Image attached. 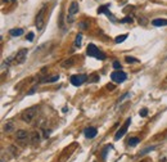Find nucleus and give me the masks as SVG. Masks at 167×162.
Here are the masks:
<instances>
[{"label": "nucleus", "instance_id": "obj_5", "mask_svg": "<svg viewBox=\"0 0 167 162\" xmlns=\"http://www.w3.org/2000/svg\"><path fill=\"white\" fill-rule=\"evenodd\" d=\"M88 79L89 77L85 74H80V75H72L70 77V81L73 86H81L84 82H86Z\"/></svg>", "mask_w": 167, "mask_h": 162}, {"label": "nucleus", "instance_id": "obj_24", "mask_svg": "<svg viewBox=\"0 0 167 162\" xmlns=\"http://www.w3.org/2000/svg\"><path fill=\"white\" fill-rule=\"evenodd\" d=\"M139 114H140V117H147L148 116V109L147 108H143L139 112Z\"/></svg>", "mask_w": 167, "mask_h": 162}, {"label": "nucleus", "instance_id": "obj_26", "mask_svg": "<svg viewBox=\"0 0 167 162\" xmlns=\"http://www.w3.org/2000/svg\"><path fill=\"white\" fill-rule=\"evenodd\" d=\"M33 37H35V33H33V32H28V35H27V37H26V39H27L28 41H32Z\"/></svg>", "mask_w": 167, "mask_h": 162}, {"label": "nucleus", "instance_id": "obj_12", "mask_svg": "<svg viewBox=\"0 0 167 162\" xmlns=\"http://www.w3.org/2000/svg\"><path fill=\"white\" fill-rule=\"evenodd\" d=\"M73 63H75V59L73 58H68V59H64V61L61 63V66L63 68H70L73 66Z\"/></svg>", "mask_w": 167, "mask_h": 162}, {"label": "nucleus", "instance_id": "obj_19", "mask_svg": "<svg viewBox=\"0 0 167 162\" xmlns=\"http://www.w3.org/2000/svg\"><path fill=\"white\" fill-rule=\"evenodd\" d=\"M57 80H59V76L58 75H54V76H51V77H49V79L41 80L40 82H54V81H57Z\"/></svg>", "mask_w": 167, "mask_h": 162}, {"label": "nucleus", "instance_id": "obj_15", "mask_svg": "<svg viewBox=\"0 0 167 162\" xmlns=\"http://www.w3.org/2000/svg\"><path fill=\"white\" fill-rule=\"evenodd\" d=\"M139 143H140V139L138 138V136H132V138H130L127 140V144L130 147H135V146H138Z\"/></svg>", "mask_w": 167, "mask_h": 162}, {"label": "nucleus", "instance_id": "obj_27", "mask_svg": "<svg viewBox=\"0 0 167 162\" xmlns=\"http://www.w3.org/2000/svg\"><path fill=\"white\" fill-rule=\"evenodd\" d=\"M113 67L116 68V70H121V63L117 62V61H114L113 62Z\"/></svg>", "mask_w": 167, "mask_h": 162}, {"label": "nucleus", "instance_id": "obj_14", "mask_svg": "<svg viewBox=\"0 0 167 162\" xmlns=\"http://www.w3.org/2000/svg\"><path fill=\"white\" fill-rule=\"evenodd\" d=\"M98 13H105V14L108 16V17H111V19H112V21H114V17H113V14L111 13V12H109L108 9H107V7H105V5L100 7L99 9H98Z\"/></svg>", "mask_w": 167, "mask_h": 162}, {"label": "nucleus", "instance_id": "obj_25", "mask_svg": "<svg viewBox=\"0 0 167 162\" xmlns=\"http://www.w3.org/2000/svg\"><path fill=\"white\" fill-rule=\"evenodd\" d=\"M4 130H5L7 133H9V131H12V130H13V123H12V122H9L8 125H5V127H4Z\"/></svg>", "mask_w": 167, "mask_h": 162}, {"label": "nucleus", "instance_id": "obj_6", "mask_svg": "<svg viewBox=\"0 0 167 162\" xmlns=\"http://www.w3.org/2000/svg\"><path fill=\"white\" fill-rule=\"evenodd\" d=\"M126 79H127V75L121 70H116L114 72L111 74V80H112L113 82H116V84H121Z\"/></svg>", "mask_w": 167, "mask_h": 162}, {"label": "nucleus", "instance_id": "obj_1", "mask_svg": "<svg viewBox=\"0 0 167 162\" xmlns=\"http://www.w3.org/2000/svg\"><path fill=\"white\" fill-rule=\"evenodd\" d=\"M46 12H48V5L44 4V5L41 7V9L37 12L36 14V18H35V26L39 31H41L42 28L45 26V17H46Z\"/></svg>", "mask_w": 167, "mask_h": 162}, {"label": "nucleus", "instance_id": "obj_13", "mask_svg": "<svg viewBox=\"0 0 167 162\" xmlns=\"http://www.w3.org/2000/svg\"><path fill=\"white\" fill-rule=\"evenodd\" d=\"M152 25L156 27H161V26H167V19H153Z\"/></svg>", "mask_w": 167, "mask_h": 162}, {"label": "nucleus", "instance_id": "obj_22", "mask_svg": "<svg viewBox=\"0 0 167 162\" xmlns=\"http://www.w3.org/2000/svg\"><path fill=\"white\" fill-rule=\"evenodd\" d=\"M157 147L156 146H152V147H148V148H145V149H143V151L140 152V156H143V155H145V153H148V152H152V151H154Z\"/></svg>", "mask_w": 167, "mask_h": 162}, {"label": "nucleus", "instance_id": "obj_31", "mask_svg": "<svg viewBox=\"0 0 167 162\" xmlns=\"http://www.w3.org/2000/svg\"><path fill=\"white\" fill-rule=\"evenodd\" d=\"M80 27H81V28H82V30H85V28H86V27H88V25H86V23H85V22H81V23H80Z\"/></svg>", "mask_w": 167, "mask_h": 162}, {"label": "nucleus", "instance_id": "obj_3", "mask_svg": "<svg viewBox=\"0 0 167 162\" xmlns=\"http://www.w3.org/2000/svg\"><path fill=\"white\" fill-rule=\"evenodd\" d=\"M86 54L89 55V57H93V58H96L99 59V61H104L105 59V54L102 52V50H99L96 48L94 44H89L88 45V49H86Z\"/></svg>", "mask_w": 167, "mask_h": 162}, {"label": "nucleus", "instance_id": "obj_32", "mask_svg": "<svg viewBox=\"0 0 167 162\" xmlns=\"http://www.w3.org/2000/svg\"><path fill=\"white\" fill-rule=\"evenodd\" d=\"M12 1H14V0H12Z\"/></svg>", "mask_w": 167, "mask_h": 162}, {"label": "nucleus", "instance_id": "obj_23", "mask_svg": "<svg viewBox=\"0 0 167 162\" xmlns=\"http://www.w3.org/2000/svg\"><path fill=\"white\" fill-rule=\"evenodd\" d=\"M111 149V146H105L104 149H103V153H102V157L103 158H105V156H107V153H108V151Z\"/></svg>", "mask_w": 167, "mask_h": 162}, {"label": "nucleus", "instance_id": "obj_28", "mask_svg": "<svg viewBox=\"0 0 167 162\" xmlns=\"http://www.w3.org/2000/svg\"><path fill=\"white\" fill-rule=\"evenodd\" d=\"M105 88L108 89V90H114V88H116V86H114L113 84H107V86H105Z\"/></svg>", "mask_w": 167, "mask_h": 162}, {"label": "nucleus", "instance_id": "obj_11", "mask_svg": "<svg viewBox=\"0 0 167 162\" xmlns=\"http://www.w3.org/2000/svg\"><path fill=\"white\" fill-rule=\"evenodd\" d=\"M30 140H31L33 144L40 142V134H39V131H32V133L30 134Z\"/></svg>", "mask_w": 167, "mask_h": 162}, {"label": "nucleus", "instance_id": "obj_29", "mask_svg": "<svg viewBox=\"0 0 167 162\" xmlns=\"http://www.w3.org/2000/svg\"><path fill=\"white\" fill-rule=\"evenodd\" d=\"M51 134V130H44V138H48Z\"/></svg>", "mask_w": 167, "mask_h": 162}, {"label": "nucleus", "instance_id": "obj_16", "mask_svg": "<svg viewBox=\"0 0 167 162\" xmlns=\"http://www.w3.org/2000/svg\"><path fill=\"white\" fill-rule=\"evenodd\" d=\"M99 79H100V76H99V74L98 72H93L91 75H89V82H98L99 81Z\"/></svg>", "mask_w": 167, "mask_h": 162}, {"label": "nucleus", "instance_id": "obj_2", "mask_svg": "<svg viewBox=\"0 0 167 162\" xmlns=\"http://www.w3.org/2000/svg\"><path fill=\"white\" fill-rule=\"evenodd\" d=\"M37 111H39V107L37 106H33V107H30L27 109H24L22 114H21V118H22V121L26 122V123H30L35 120L36 114H37Z\"/></svg>", "mask_w": 167, "mask_h": 162}, {"label": "nucleus", "instance_id": "obj_30", "mask_svg": "<svg viewBox=\"0 0 167 162\" xmlns=\"http://www.w3.org/2000/svg\"><path fill=\"white\" fill-rule=\"evenodd\" d=\"M121 22H123V23H126V22H132V18H131V17H126V18L122 19Z\"/></svg>", "mask_w": 167, "mask_h": 162}, {"label": "nucleus", "instance_id": "obj_10", "mask_svg": "<svg viewBox=\"0 0 167 162\" xmlns=\"http://www.w3.org/2000/svg\"><path fill=\"white\" fill-rule=\"evenodd\" d=\"M16 138H17V140H26L27 138H30V133L27 130L21 129V130H18L16 133Z\"/></svg>", "mask_w": 167, "mask_h": 162}, {"label": "nucleus", "instance_id": "obj_17", "mask_svg": "<svg viewBox=\"0 0 167 162\" xmlns=\"http://www.w3.org/2000/svg\"><path fill=\"white\" fill-rule=\"evenodd\" d=\"M9 35L10 36H21V35H23V30L22 28H12L9 31Z\"/></svg>", "mask_w": 167, "mask_h": 162}, {"label": "nucleus", "instance_id": "obj_4", "mask_svg": "<svg viewBox=\"0 0 167 162\" xmlns=\"http://www.w3.org/2000/svg\"><path fill=\"white\" fill-rule=\"evenodd\" d=\"M79 3L77 1H72L68 7V17H67V22L68 23H72L73 22V17L79 13Z\"/></svg>", "mask_w": 167, "mask_h": 162}, {"label": "nucleus", "instance_id": "obj_18", "mask_svg": "<svg viewBox=\"0 0 167 162\" xmlns=\"http://www.w3.org/2000/svg\"><path fill=\"white\" fill-rule=\"evenodd\" d=\"M81 42H82V35H81V33H79V35L76 36V39H75V48H80Z\"/></svg>", "mask_w": 167, "mask_h": 162}, {"label": "nucleus", "instance_id": "obj_9", "mask_svg": "<svg viewBox=\"0 0 167 162\" xmlns=\"http://www.w3.org/2000/svg\"><path fill=\"white\" fill-rule=\"evenodd\" d=\"M84 134H85V136H86L88 139H93V138H95L96 136L98 130H96V127H86V129L84 130Z\"/></svg>", "mask_w": 167, "mask_h": 162}, {"label": "nucleus", "instance_id": "obj_21", "mask_svg": "<svg viewBox=\"0 0 167 162\" xmlns=\"http://www.w3.org/2000/svg\"><path fill=\"white\" fill-rule=\"evenodd\" d=\"M125 61L127 63H139V59H136L134 57H130V55H126L125 57Z\"/></svg>", "mask_w": 167, "mask_h": 162}, {"label": "nucleus", "instance_id": "obj_8", "mask_svg": "<svg viewBox=\"0 0 167 162\" xmlns=\"http://www.w3.org/2000/svg\"><path fill=\"white\" fill-rule=\"evenodd\" d=\"M27 53H28L27 49H19L14 57V62L17 65H22L26 59H27Z\"/></svg>", "mask_w": 167, "mask_h": 162}, {"label": "nucleus", "instance_id": "obj_7", "mask_svg": "<svg viewBox=\"0 0 167 162\" xmlns=\"http://www.w3.org/2000/svg\"><path fill=\"white\" fill-rule=\"evenodd\" d=\"M130 123H131V118L128 117V118H126V121H125V123L119 127V129L117 130V133L114 134V139L116 140H118V139H121L123 135L126 134V131H127V129H128V126H130Z\"/></svg>", "mask_w": 167, "mask_h": 162}, {"label": "nucleus", "instance_id": "obj_20", "mask_svg": "<svg viewBox=\"0 0 167 162\" xmlns=\"http://www.w3.org/2000/svg\"><path fill=\"white\" fill-rule=\"evenodd\" d=\"M126 37H127V35H126V33H123V35H119V36H117V37H116V39H114V42H116V44H119V42H123V41L126 40Z\"/></svg>", "mask_w": 167, "mask_h": 162}]
</instances>
